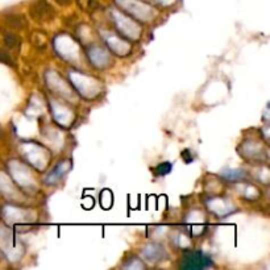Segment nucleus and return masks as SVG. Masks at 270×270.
Returning a JSON list of instances; mask_svg holds the SVG:
<instances>
[{
	"label": "nucleus",
	"mask_w": 270,
	"mask_h": 270,
	"mask_svg": "<svg viewBox=\"0 0 270 270\" xmlns=\"http://www.w3.org/2000/svg\"><path fill=\"white\" fill-rule=\"evenodd\" d=\"M4 44H6L7 48H10V49H19L22 41H20V37H19L18 35H15V33L12 32H7L4 33Z\"/></svg>",
	"instance_id": "4"
},
{
	"label": "nucleus",
	"mask_w": 270,
	"mask_h": 270,
	"mask_svg": "<svg viewBox=\"0 0 270 270\" xmlns=\"http://www.w3.org/2000/svg\"><path fill=\"white\" fill-rule=\"evenodd\" d=\"M0 62H3V64H7L8 66H12L15 68V62L14 60L11 58V56L7 53V52H4V50H0Z\"/></svg>",
	"instance_id": "6"
},
{
	"label": "nucleus",
	"mask_w": 270,
	"mask_h": 270,
	"mask_svg": "<svg viewBox=\"0 0 270 270\" xmlns=\"http://www.w3.org/2000/svg\"><path fill=\"white\" fill-rule=\"evenodd\" d=\"M4 20L14 29H25L27 28V25H28L24 16L19 14H8L7 16L4 18Z\"/></svg>",
	"instance_id": "3"
},
{
	"label": "nucleus",
	"mask_w": 270,
	"mask_h": 270,
	"mask_svg": "<svg viewBox=\"0 0 270 270\" xmlns=\"http://www.w3.org/2000/svg\"><path fill=\"white\" fill-rule=\"evenodd\" d=\"M212 266L211 259L200 252L187 253L182 259L181 267L183 269H203V267Z\"/></svg>",
	"instance_id": "2"
},
{
	"label": "nucleus",
	"mask_w": 270,
	"mask_h": 270,
	"mask_svg": "<svg viewBox=\"0 0 270 270\" xmlns=\"http://www.w3.org/2000/svg\"><path fill=\"white\" fill-rule=\"evenodd\" d=\"M31 18L37 23L52 22L56 16V11L48 0H36L29 7Z\"/></svg>",
	"instance_id": "1"
},
{
	"label": "nucleus",
	"mask_w": 270,
	"mask_h": 270,
	"mask_svg": "<svg viewBox=\"0 0 270 270\" xmlns=\"http://www.w3.org/2000/svg\"><path fill=\"white\" fill-rule=\"evenodd\" d=\"M242 174L241 170H235V171H227V173H223V177L225 178V179H228V181H236V179H241V178H244V175H240Z\"/></svg>",
	"instance_id": "5"
},
{
	"label": "nucleus",
	"mask_w": 270,
	"mask_h": 270,
	"mask_svg": "<svg viewBox=\"0 0 270 270\" xmlns=\"http://www.w3.org/2000/svg\"><path fill=\"white\" fill-rule=\"evenodd\" d=\"M54 2L60 6H69V4L73 3V0H54Z\"/></svg>",
	"instance_id": "7"
}]
</instances>
